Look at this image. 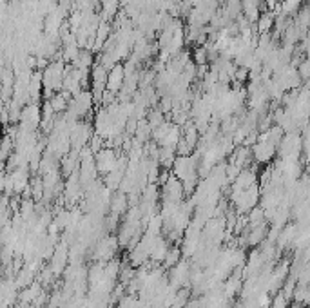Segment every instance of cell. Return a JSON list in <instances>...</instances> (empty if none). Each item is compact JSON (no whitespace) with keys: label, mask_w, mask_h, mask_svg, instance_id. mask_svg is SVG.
I'll return each instance as SVG.
<instances>
[{"label":"cell","mask_w":310,"mask_h":308,"mask_svg":"<svg viewBox=\"0 0 310 308\" xmlns=\"http://www.w3.org/2000/svg\"><path fill=\"white\" fill-rule=\"evenodd\" d=\"M124 80H125V73L124 69H122V65H116L115 69L109 73V78H107V87H109V91L116 92L118 89L124 85Z\"/></svg>","instance_id":"obj_1"}]
</instances>
